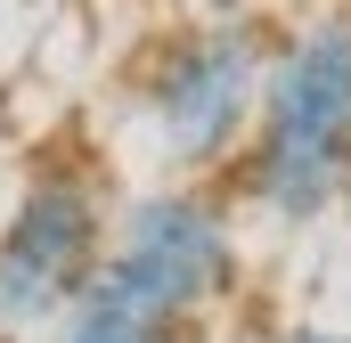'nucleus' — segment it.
<instances>
[{
  "mask_svg": "<svg viewBox=\"0 0 351 343\" xmlns=\"http://www.w3.org/2000/svg\"><path fill=\"white\" fill-rule=\"evenodd\" d=\"M229 294H237L229 196L213 180H164L114 213V246L58 311V343H188V327Z\"/></svg>",
  "mask_w": 351,
  "mask_h": 343,
  "instance_id": "nucleus-1",
  "label": "nucleus"
},
{
  "mask_svg": "<svg viewBox=\"0 0 351 343\" xmlns=\"http://www.w3.org/2000/svg\"><path fill=\"white\" fill-rule=\"evenodd\" d=\"M294 343H351V335H327V327H311V335H294Z\"/></svg>",
  "mask_w": 351,
  "mask_h": 343,
  "instance_id": "nucleus-5",
  "label": "nucleus"
},
{
  "mask_svg": "<svg viewBox=\"0 0 351 343\" xmlns=\"http://www.w3.org/2000/svg\"><path fill=\"white\" fill-rule=\"evenodd\" d=\"M262 25L245 8H204L196 25H172L147 41L139 74H131V115L147 123V147L172 180H213L237 164L245 131H254V98H262Z\"/></svg>",
  "mask_w": 351,
  "mask_h": 343,
  "instance_id": "nucleus-3",
  "label": "nucleus"
},
{
  "mask_svg": "<svg viewBox=\"0 0 351 343\" xmlns=\"http://www.w3.org/2000/svg\"><path fill=\"white\" fill-rule=\"evenodd\" d=\"M237 180L245 204L278 229H311L335 204H351V0L269 41Z\"/></svg>",
  "mask_w": 351,
  "mask_h": 343,
  "instance_id": "nucleus-2",
  "label": "nucleus"
},
{
  "mask_svg": "<svg viewBox=\"0 0 351 343\" xmlns=\"http://www.w3.org/2000/svg\"><path fill=\"white\" fill-rule=\"evenodd\" d=\"M106 180L82 156H49L0 229V335H25L74 303L106 254Z\"/></svg>",
  "mask_w": 351,
  "mask_h": 343,
  "instance_id": "nucleus-4",
  "label": "nucleus"
},
{
  "mask_svg": "<svg viewBox=\"0 0 351 343\" xmlns=\"http://www.w3.org/2000/svg\"><path fill=\"white\" fill-rule=\"evenodd\" d=\"M196 8H213V16H221V8H245V0H196Z\"/></svg>",
  "mask_w": 351,
  "mask_h": 343,
  "instance_id": "nucleus-6",
  "label": "nucleus"
}]
</instances>
